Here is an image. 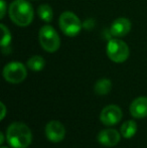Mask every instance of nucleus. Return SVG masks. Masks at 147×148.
I'll list each match as a JSON object with an SVG mask.
<instances>
[{
	"mask_svg": "<svg viewBox=\"0 0 147 148\" xmlns=\"http://www.w3.org/2000/svg\"><path fill=\"white\" fill-rule=\"evenodd\" d=\"M6 139L12 148H27L31 144L32 133L26 124L14 122L6 130Z\"/></svg>",
	"mask_w": 147,
	"mask_h": 148,
	"instance_id": "f257e3e1",
	"label": "nucleus"
},
{
	"mask_svg": "<svg viewBox=\"0 0 147 148\" xmlns=\"http://www.w3.org/2000/svg\"><path fill=\"white\" fill-rule=\"evenodd\" d=\"M8 12L12 22L20 27L28 26L34 20V8L27 0H13Z\"/></svg>",
	"mask_w": 147,
	"mask_h": 148,
	"instance_id": "f03ea898",
	"label": "nucleus"
},
{
	"mask_svg": "<svg viewBox=\"0 0 147 148\" xmlns=\"http://www.w3.org/2000/svg\"><path fill=\"white\" fill-rule=\"evenodd\" d=\"M40 47L47 53H55L61 47V38L51 25H43L38 31Z\"/></svg>",
	"mask_w": 147,
	"mask_h": 148,
	"instance_id": "7ed1b4c3",
	"label": "nucleus"
},
{
	"mask_svg": "<svg viewBox=\"0 0 147 148\" xmlns=\"http://www.w3.org/2000/svg\"><path fill=\"white\" fill-rule=\"evenodd\" d=\"M106 53L109 59L117 64H121L127 60L130 55L129 47L127 45V43L118 38H113L108 41Z\"/></svg>",
	"mask_w": 147,
	"mask_h": 148,
	"instance_id": "20e7f679",
	"label": "nucleus"
},
{
	"mask_svg": "<svg viewBox=\"0 0 147 148\" xmlns=\"http://www.w3.org/2000/svg\"><path fill=\"white\" fill-rule=\"evenodd\" d=\"M59 24L61 30L67 36H76L82 29V22L80 18L71 11H65L61 14Z\"/></svg>",
	"mask_w": 147,
	"mask_h": 148,
	"instance_id": "39448f33",
	"label": "nucleus"
},
{
	"mask_svg": "<svg viewBox=\"0 0 147 148\" xmlns=\"http://www.w3.org/2000/svg\"><path fill=\"white\" fill-rule=\"evenodd\" d=\"M26 76L27 70L19 62H10L3 69V78L10 84H19L25 80Z\"/></svg>",
	"mask_w": 147,
	"mask_h": 148,
	"instance_id": "423d86ee",
	"label": "nucleus"
},
{
	"mask_svg": "<svg viewBox=\"0 0 147 148\" xmlns=\"http://www.w3.org/2000/svg\"><path fill=\"white\" fill-rule=\"evenodd\" d=\"M123 113L119 106L108 105L102 110L100 114V120L106 126H113L121 121Z\"/></svg>",
	"mask_w": 147,
	"mask_h": 148,
	"instance_id": "0eeeda50",
	"label": "nucleus"
},
{
	"mask_svg": "<svg viewBox=\"0 0 147 148\" xmlns=\"http://www.w3.org/2000/svg\"><path fill=\"white\" fill-rule=\"evenodd\" d=\"M45 136L51 142L59 143L66 137V128L59 121H51L46 124L44 129Z\"/></svg>",
	"mask_w": 147,
	"mask_h": 148,
	"instance_id": "6e6552de",
	"label": "nucleus"
},
{
	"mask_svg": "<svg viewBox=\"0 0 147 148\" xmlns=\"http://www.w3.org/2000/svg\"><path fill=\"white\" fill-rule=\"evenodd\" d=\"M121 134L117 130L112 128L104 129L100 131L97 136V140L101 145L106 147H113L116 146L120 142Z\"/></svg>",
	"mask_w": 147,
	"mask_h": 148,
	"instance_id": "1a4fd4ad",
	"label": "nucleus"
},
{
	"mask_svg": "<svg viewBox=\"0 0 147 148\" xmlns=\"http://www.w3.org/2000/svg\"><path fill=\"white\" fill-rule=\"evenodd\" d=\"M131 30V21L126 17H118L112 22L110 32L115 37H123Z\"/></svg>",
	"mask_w": 147,
	"mask_h": 148,
	"instance_id": "9d476101",
	"label": "nucleus"
},
{
	"mask_svg": "<svg viewBox=\"0 0 147 148\" xmlns=\"http://www.w3.org/2000/svg\"><path fill=\"white\" fill-rule=\"evenodd\" d=\"M129 110L134 118L142 119L147 117V97H138L134 99Z\"/></svg>",
	"mask_w": 147,
	"mask_h": 148,
	"instance_id": "9b49d317",
	"label": "nucleus"
},
{
	"mask_svg": "<svg viewBox=\"0 0 147 148\" xmlns=\"http://www.w3.org/2000/svg\"><path fill=\"white\" fill-rule=\"evenodd\" d=\"M112 89V82L111 80L107 78H102L96 82L94 86V91L97 95L99 96H104L110 93Z\"/></svg>",
	"mask_w": 147,
	"mask_h": 148,
	"instance_id": "f8f14e48",
	"label": "nucleus"
},
{
	"mask_svg": "<svg viewBox=\"0 0 147 148\" xmlns=\"http://www.w3.org/2000/svg\"><path fill=\"white\" fill-rule=\"evenodd\" d=\"M136 131H137V124L133 120H128L124 122L120 128L121 135L126 139L132 138L136 134Z\"/></svg>",
	"mask_w": 147,
	"mask_h": 148,
	"instance_id": "ddd939ff",
	"label": "nucleus"
},
{
	"mask_svg": "<svg viewBox=\"0 0 147 148\" xmlns=\"http://www.w3.org/2000/svg\"><path fill=\"white\" fill-rule=\"evenodd\" d=\"M26 64H27V68L29 70L34 71V72H40L44 68L45 60L40 56H32L31 58L28 59Z\"/></svg>",
	"mask_w": 147,
	"mask_h": 148,
	"instance_id": "4468645a",
	"label": "nucleus"
},
{
	"mask_svg": "<svg viewBox=\"0 0 147 148\" xmlns=\"http://www.w3.org/2000/svg\"><path fill=\"white\" fill-rule=\"evenodd\" d=\"M37 14L39 18L44 22H51L53 18V11L49 4H41L37 8Z\"/></svg>",
	"mask_w": 147,
	"mask_h": 148,
	"instance_id": "2eb2a0df",
	"label": "nucleus"
},
{
	"mask_svg": "<svg viewBox=\"0 0 147 148\" xmlns=\"http://www.w3.org/2000/svg\"><path fill=\"white\" fill-rule=\"evenodd\" d=\"M0 27L2 30V36H1V41H0V45H1L2 49H5V47H9L10 42H11V33L10 30L8 29V27H6L5 24H0Z\"/></svg>",
	"mask_w": 147,
	"mask_h": 148,
	"instance_id": "dca6fc26",
	"label": "nucleus"
},
{
	"mask_svg": "<svg viewBox=\"0 0 147 148\" xmlns=\"http://www.w3.org/2000/svg\"><path fill=\"white\" fill-rule=\"evenodd\" d=\"M6 13V3L4 0H0V18H3Z\"/></svg>",
	"mask_w": 147,
	"mask_h": 148,
	"instance_id": "f3484780",
	"label": "nucleus"
},
{
	"mask_svg": "<svg viewBox=\"0 0 147 148\" xmlns=\"http://www.w3.org/2000/svg\"><path fill=\"white\" fill-rule=\"evenodd\" d=\"M1 108H2V115H1L0 120H3L4 117H5V114H6V107H5V105H4L3 102H1Z\"/></svg>",
	"mask_w": 147,
	"mask_h": 148,
	"instance_id": "a211bd4d",
	"label": "nucleus"
},
{
	"mask_svg": "<svg viewBox=\"0 0 147 148\" xmlns=\"http://www.w3.org/2000/svg\"><path fill=\"white\" fill-rule=\"evenodd\" d=\"M4 143V134L3 133H0V144H3Z\"/></svg>",
	"mask_w": 147,
	"mask_h": 148,
	"instance_id": "6ab92c4d",
	"label": "nucleus"
},
{
	"mask_svg": "<svg viewBox=\"0 0 147 148\" xmlns=\"http://www.w3.org/2000/svg\"><path fill=\"white\" fill-rule=\"evenodd\" d=\"M1 148H8V147H5V146H2Z\"/></svg>",
	"mask_w": 147,
	"mask_h": 148,
	"instance_id": "aec40b11",
	"label": "nucleus"
}]
</instances>
